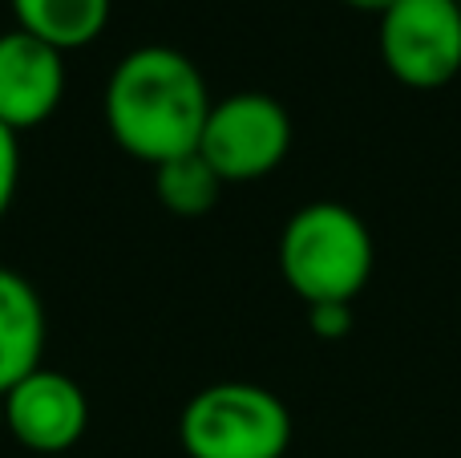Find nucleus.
<instances>
[{
	"mask_svg": "<svg viewBox=\"0 0 461 458\" xmlns=\"http://www.w3.org/2000/svg\"><path fill=\"white\" fill-rule=\"evenodd\" d=\"M105 126L138 162H162L199 151L211 114V89L199 65L170 45H142L113 65L105 81Z\"/></svg>",
	"mask_w": 461,
	"mask_h": 458,
	"instance_id": "1",
	"label": "nucleus"
},
{
	"mask_svg": "<svg viewBox=\"0 0 461 458\" xmlns=\"http://www.w3.org/2000/svg\"><path fill=\"white\" fill-rule=\"evenodd\" d=\"M279 276L303 305L352 300L365 292L376 264L373 232L352 207L320 199L300 207L279 232Z\"/></svg>",
	"mask_w": 461,
	"mask_h": 458,
	"instance_id": "2",
	"label": "nucleus"
},
{
	"mask_svg": "<svg viewBox=\"0 0 461 458\" xmlns=\"http://www.w3.org/2000/svg\"><path fill=\"white\" fill-rule=\"evenodd\" d=\"M178 443L186 458H284L292 414L267 386L215 381L183 406Z\"/></svg>",
	"mask_w": 461,
	"mask_h": 458,
	"instance_id": "3",
	"label": "nucleus"
},
{
	"mask_svg": "<svg viewBox=\"0 0 461 458\" xmlns=\"http://www.w3.org/2000/svg\"><path fill=\"white\" fill-rule=\"evenodd\" d=\"M292 151V118L284 102L259 89H243L211 102L199 154L223 183H255L271 175Z\"/></svg>",
	"mask_w": 461,
	"mask_h": 458,
	"instance_id": "4",
	"label": "nucleus"
},
{
	"mask_svg": "<svg viewBox=\"0 0 461 458\" xmlns=\"http://www.w3.org/2000/svg\"><path fill=\"white\" fill-rule=\"evenodd\" d=\"M376 21L381 61L401 86L441 89L461 73L457 0H393Z\"/></svg>",
	"mask_w": 461,
	"mask_h": 458,
	"instance_id": "5",
	"label": "nucleus"
},
{
	"mask_svg": "<svg viewBox=\"0 0 461 458\" xmlns=\"http://www.w3.org/2000/svg\"><path fill=\"white\" fill-rule=\"evenodd\" d=\"M89 426V398L69 373L32 370L5 394V430L32 454H65Z\"/></svg>",
	"mask_w": 461,
	"mask_h": 458,
	"instance_id": "6",
	"label": "nucleus"
},
{
	"mask_svg": "<svg viewBox=\"0 0 461 458\" xmlns=\"http://www.w3.org/2000/svg\"><path fill=\"white\" fill-rule=\"evenodd\" d=\"M65 97V53L21 29L0 32V126L32 130Z\"/></svg>",
	"mask_w": 461,
	"mask_h": 458,
	"instance_id": "7",
	"label": "nucleus"
},
{
	"mask_svg": "<svg viewBox=\"0 0 461 458\" xmlns=\"http://www.w3.org/2000/svg\"><path fill=\"white\" fill-rule=\"evenodd\" d=\"M45 305L41 292L13 268H0V398L41 370L45 357Z\"/></svg>",
	"mask_w": 461,
	"mask_h": 458,
	"instance_id": "8",
	"label": "nucleus"
},
{
	"mask_svg": "<svg viewBox=\"0 0 461 458\" xmlns=\"http://www.w3.org/2000/svg\"><path fill=\"white\" fill-rule=\"evenodd\" d=\"M16 29L53 45L57 53L86 49L110 24V0H13Z\"/></svg>",
	"mask_w": 461,
	"mask_h": 458,
	"instance_id": "9",
	"label": "nucleus"
},
{
	"mask_svg": "<svg viewBox=\"0 0 461 458\" xmlns=\"http://www.w3.org/2000/svg\"><path fill=\"white\" fill-rule=\"evenodd\" d=\"M223 187L227 183L215 175V167H211L199 151L178 154V159L154 167V195H158L162 207L183 215V219L207 215V211L219 203Z\"/></svg>",
	"mask_w": 461,
	"mask_h": 458,
	"instance_id": "10",
	"label": "nucleus"
},
{
	"mask_svg": "<svg viewBox=\"0 0 461 458\" xmlns=\"http://www.w3.org/2000/svg\"><path fill=\"white\" fill-rule=\"evenodd\" d=\"M16 183H21V138H16V130L0 126V219L13 207Z\"/></svg>",
	"mask_w": 461,
	"mask_h": 458,
	"instance_id": "11",
	"label": "nucleus"
},
{
	"mask_svg": "<svg viewBox=\"0 0 461 458\" xmlns=\"http://www.w3.org/2000/svg\"><path fill=\"white\" fill-rule=\"evenodd\" d=\"M308 325L320 341H340L352 329V305L328 300V305H308Z\"/></svg>",
	"mask_w": 461,
	"mask_h": 458,
	"instance_id": "12",
	"label": "nucleus"
},
{
	"mask_svg": "<svg viewBox=\"0 0 461 458\" xmlns=\"http://www.w3.org/2000/svg\"><path fill=\"white\" fill-rule=\"evenodd\" d=\"M348 8H357V13H373V16H381L384 8L393 5V0H344Z\"/></svg>",
	"mask_w": 461,
	"mask_h": 458,
	"instance_id": "13",
	"label": "nucleus"
},
{
	"mask_svg": "<svg viewBox=\"0 0 461 458\" xmlns=\"http://www.w3.org/2000/svg\"><path fill=\"white\" fill-rule=\"evenodd\" d=\"M0 430H5V398H0Z\"/></svg>",
	"mask_w": 461,
	"mask_h": 458,
	"instance_id": "14",
	"label": "nucleus"
},
{
	"mask_svg": "<svg viewBox=\"0 0 461 458\" xmlns=\"http://www.w3.org/2000/svg\"><path fill=\"white\" fill-rule=\"evenodd\" d=\"M457 5H461V0H457Z\"/></svg>",
	"mask_w": 461,
	"mask_h": 458,
	"instance_id": "15",
	"label": "nucleus"
}]
</instances>
